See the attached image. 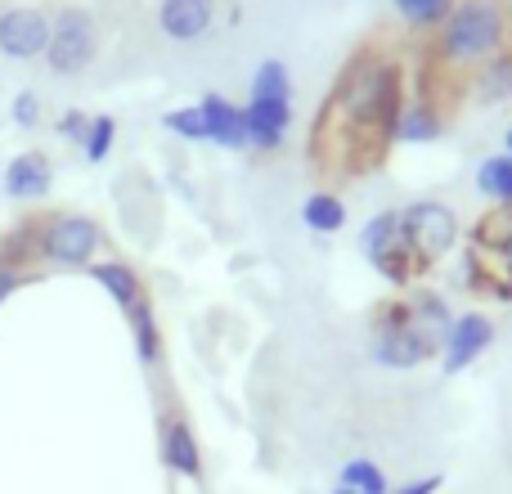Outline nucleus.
<instances>
[{"label": "nucleus", "mask_w": 512, "mask_h": 494, "mask_svg": "<svg viewBox=\"0 0 512 494\" xmlns=\"http://www.w3.org/2000/svg\"><path fill=\"white\" fill-rule=\"evenodd\" d=\"M50 45V14L41 9H5L0 14V54L5 59H36Z\"/></svg>", "instance_id": "nucleus-8"}, {"label": "nucleus", "mask_w": 512, "mask_h": 494, "mask_svg": "<svg viewBox=\"0 0 512 494\" xmlns=\"http://www.w3.org/2000/svg\"><path fill=\"white\" fill-rule=\"evenodd\" d=\"M99 50V36H95V18L86 9H59L50 18V45H45V63L50 72L59 77H77V72L90 68Z\"/></svg>", "instance_id": "nucleus-6"}, {"label": "nucleus", "mask_w": 512, "mask_h": 494, "mask_svg": "<svg viewBox=\"0 0 512 494\" xmlns=\"http://www.w3.org/2000/svg\"><path fill=\"white\" fill-rule=\"evenodd\" d=\"M400 239H405V247L414 252V261L423 265V274H427L459 243V216L445 203H436V198L409 203V207H400Z\"/></svg>", "instance_id": "nucleus-4"}, {"label": "nucleus", "mask_w": 512, "mask_h": 494, "mask_svg": "<svg viewBox=\"0 0 512 494\" xmlns=\"http://www.w3.org/2000/svg\"><path fill=\"white\" fill-rule=\"evenodd\" d=\"M99 243H104V234H99V225L90 221V216H50V221H41V239H36V256L50 265H59V270H86L90 261H95Z\"/></svg>", "instance_id": "nucleus-5"}, {"label": "nucleus", "mask_w": 512, "mask_h": 494, "mask_svg": "<svg viewBox=\"0 0 512 494\" xmlns=\"http://www.w3.org/2000/svg\"><path fill=\"white\" fill-rule=\"evenodd\" d=\"M158 454L176 477L185 481H198L203 477V450H198V436L185 418H167L162 423V436H158Z\"/></svg>", "instance_id": "nucleus-11"}, {"label": "nucleus", "mask_w": 512, "mask_h": 494, "mask_svg": "<svg viewBox=\"0 0 512 494\" xmlns=\"http://www.w3.org/2000/svg\"><path fill=\"white\" fill-rule=\"evenodd\" d=\"M472 252H486V256H499V252H512V207H495L477 221L472 230Z\"/></svg>", "instance_id": "nucleus-19"}, {"label": "nucleus", "mask_w": 512, "mask_h": 494, "mask_svg": "<svg viewBox=\"0 0 512 494\" xmlns=\"http://www.w3.org/2000/svg\"><path fill=\"white\" fill-rule=\"evenodd\" d=\"M468 86L477 104H504V99H512V50H499L495 59L481 63Z\"/></svg>", "instance_id": "nucleus-17"}, {"label": "nucleus", "mask_w": 512, "mask_h": 494, "mask_svg": "<svg viewBox=\"0 0 512 494\" xmlns=\"http://www.w3.org/2000/svg\"><path fill=\"white\" fill-rule=\"evenodd\" d=\"M405 306H409V324H414L423 337H432L436 346H445V337H450V328H454L450 301H445L441 292H432V288H409Z\"/></svg>", "instance_id": "nucleus-15"}, {"label": "nucleus", "mask_w": 512, "mask_h": 494, "mask_svg": "<svg viewBox=\"0 0 512 494\" xmlns=\"http://www.w3.org/2000/svg\"><path fill=\"white\" fill-rule=\"evenodd\" d=\"M243 122H248V149L279 153L292 131V99H248Z\"/></svg>", "instance_id": "nucleus-10"}, {"label": "nucleus", "mask_w": 512, "mask_h": 494, "mask_svg": "<svg viewBox=\"0 0 512 494\" xmlns=\"http://www.w3.org/2000/svg\"><path fill=\"white\" fill-rule=\"evenodd\" d=\"M504 144H508V158H512V126H508V135H504Z\"/></svg>", "instance_id": "nucleus-32"}, {"label": "nucleus", "mask_w": 512, "mask_h": 494, "mask_svg": "<svg viewBox=\"0 0 512 494\" xmlns=\"http://www.w3.org/2000/svg\"><path fill=\"white\" fill-rule=\"evenodd\" d=\"M86 270H90V279H95L99 288L117 301L122 315H131V310L144 301V279L135 274V265H126V261H90Z\"/></svg>", "instance_id": "nucleus-16"}, {"label": "nucleus", "mask_w": 512, "mask_h": 494, "mask_svg": "<svg viewBox=\"0 0 512 494\" xmlns=\"http://www.w3.org/2000/svg\"><path fill=\"white\" fill-rule=\"evenodd\" d=\"M405 108V72L396 59L364 50L346 63L315 122V158L333 176H360L387 162Z\"/></svg>", "instance_id": "nucleus-1"}, {"label": "nucleus", "mask_w": 512, "mask_h": 494, "mask_svg": "<svg viewBox=\"0 0 512 494\" xmlns=\"http://www.w3.org/2000/svg\"><path fill=\"white\" fill-rule=\"evenodd\" d=\"M445 135V108L441 99L423 95L418 90L414 99H405L400 108V122H396V144H436Z\"/></svg>", "instance_id": "nucleus-12"}, {"label": "nucleus", "mask_w": 512, "mask_h": 494, "mask_svg": "<svg viewBox=\"0 0 512 494\" xmlns=\"http://www.w3.org/2000/svg\"><path fill=\"white\" fill-rule=\"evenodd\" d=\"M54 131H59V140L81 144V140H86V131H90V113H81V108H68V113L54 122Z\"/></svg>", "instance_id": "nucleus-29"}, {"label": "nucleus", "mask_w": 512, "mask_h": 494, "mask_svg": "<svg viewBox=\"0 0 512 494\" xmlns=\"http://www.w3.org/2000/svg\"><path fill=\"white\" fill-rule=\"evenodd\" d=\"M490 342H495V324H490L481 310H463V315H454V328L441 346L445 373H463L472 360H481V355L490 351Z\"/></svg>", "instance_id": "nucleus-7"}, {"label": "nucleus", "mask_w": 512, "mask_h": 494, "mask_svg": "<svg viewBox=\"0 0 512 494\" xmlns=\"http://www.w3.org/2000/svg\"><path fill=\"white\" fill-rule=\"evenodd\" d=\"M508 23H512V0H508Z\"/></svg>", "instance_id": "nucleus-34"}, {"label": "nucleus", "mask_w": 512, "mask_h": 494, "mask_svg": "<svg viewBox=\"0 0 512 494\" xmlns=\"http://www.w3.org/2000/svg\"><path fill=\"white\" fill-rule=\"evenodd\" d=\"M333 494H355V490H346V486H337V490H333Z\"/></svg>", "instance_id": "nucleus-33"}, {"label": "nucleus", "mask_w": 512, "mask_h": 494, "mask_svg": "<svg viewBox=\"0 0 512 494\" xmlns=\"http://www.w3.org/2000/svg\"><path fill=\"white\" fill-rule=\"evenodd\" d=\"M396 5V14L405 18L409 27H418V32H436V27L450 18L454 0H391Z\"/></svg>", "instance_id": "nucleus-23"}, {"label": "nucleus", "mask_w": 512, "mask_h": 494, "mask_svg": "<svg viewBox=\"0 0 512 494\" xmlns=\"http://www.w3.org/2000/svg\"><path fill=\"white\" fill-rule=\"evenodd\" d=\"M400 243V212H378L369 216V225L360 230V256L364 261H378L382 252H391V247Z\"/></svg>", "instance_id": "nucleus-22"}, {"label": "nucleus", "mask_w": 512, "mask_h": 494, "mask_svg": "<svg viewBox=\"0 0 512 494\" xmlns=\"http://www.w3.org/2000/svg\"><path fill=\"white\" fill-rule=\"evenodd\" d=\"M41 113H45V104L36 90H18L14 104H9V117H14L18 131H36V126H41Z\"/></svg>", "instance_id": "nucleus-28"}, {"label": "nucleus", "mask_w": 512, "mask_h": 494, "mask_svg": "<svg viewBox=\"0 0 512 494\" xmlns=\"http://www.w3.org/2000/svg\"><path fill=\"white\" fill-rule=\"evenodd\" d=\"M162 126H167L171 135H180V140H189V144H207V122H203V108L198 104L171 108V113L162 117Z\"/></svg>", "instance_id": "nucleus-27"}, {"label": "nucleus", "mask_w": 512, "mask_h": 494, "mask_svg": "<svg viewBox=\"0 0 512 494\" xmlns=\"http://www.w3.org/2000/svg\"><path fill=\"white\" fill-rule=\"evenodd\" d=\"M436 490H441V477L427 472V477H414V481H405V486H391L387 494H436Z\"/></svg>", "instance_id": "nucleus-30"}, {"label": "nucleus", "mask_w": 512, "mask_h": 494, "mask_svg": "<svg viewBox=\"0 0 512 494\" xmlns=\"http://www.w3.org/2000/svg\"><path fill=\"white\" fill-rule=\"evenodd\" d=\"M126 319H131V337H135L140 364H158L162 360V328H158V315H153V301L144 297Z\"/></svg>", "instance_id": "nucleus-20"}, {"label": "nucleus", "mask_w": 512, "mask_h": 494, "mask_svg": "<svg viewBox=\"0 0 512 494\" xmlns=\"http://www.w3.org/2000/svg\"><path fill=\"white\" fill-rule=\"evenodd\" d=\"M113 144H117V117L90 113V131H86V140H81V153H86L90 167H99V162L113 153Z\"/></svg>", "instance_id": "nucleus-26"}, {"label": "nucleus", "mask_w": 512, "mask_h": 494, "mask_svg": "<svg viewBox=\"0 0 512 494\" xmlns=\"http://www.w3.org/2000/svg\"><path fill=\"white\" fill-rule=\"evenodd\" d=\"M248 99H292V72L279 59H265L252 72V95Z\"/></svg>", "instance_id": "nucleus-25"}, {"label": "nucleus", "mask_w": 512, "mask_h": 494, "mask_svg": "<svg viewBox=\"0 0 512 494\" xmlns=\"http://www.w3.org/2000/svg\"><path fill=\"white\" fill-rule=\"evenodd\" d=\"M337 486H346L355 494H387L391 481H387V472H382L373 459H351L342 468V481H337Z\"/></svg>", "instance_id": "nucleus-24"}, {"label": "nucleus", "mask_w": 512, "mask_h": 494, "mask_svg": "<svg viewBox=\"0 0 512 494\" xmlns=\"http://www.w3.org/2000/svg\"><path fill=\"white\" fill-rule=\"evenodd\" d=\"M369 355L382 364V369H418V364L436 360V355H441V346L409 324L405 297H391L387 306H378V315H373Z\"/></svg>", "instance_id": "nucleus-3"}, {"label": "nucleus", "mask_w": 512, "mask_h": 494, "mask_svg": "<svg viewBox=\"0 0 512 494\" xmlns=\"http://www.w3.org/2000/svg\"><path fill=\"white\" fill-rule=\"evenodd\" d=\"M18 283H23V274H18V270H9V265H0V301H5V297H14V292H18Z\"/></svg>", "instance_id": "nucleus-31"}, {"label": "nucleus", "mask_w": 512, "mask_h": 494, "mask_svg": "<svg viewBox=\"0 0 512 494\" xmlns=\"http://www.w3.org/2000/svg\"><path fill=\"white\" fill-rule=\"evenodd\" d=\"M508 9L495 0H454L450 18L436 27L432 59L441 72H477L486 59L508 50Z\"/></svg>", "instance_id": "nucleus-2"}, {"label": "nucleus", "mask_w": 512, "mask_h": 494, "mask_svg": "<svg viewBox=\"0 0 512 494\" xmlns=\"http://www.w3.org/2000/svg\"><path fill=\"white\" fill-rule=\"evenodd\" d=\"M0 189H5V198H14V203L45 198L54 189V162H50V153H41V149L14 153V158L5 162V171H0Z\"/></svg>", "instance_id": "nucleus-9"}, {"label": "nucleus", "mask_w": 512, "mask_h": 494, "mask_svg": "<svg viewBox=\"0 0 512 494\" xmlns=\"http://www.w3.org/2000/svg\"><path fill=\"white\" fill-rule=\"evenodd\" d=\"M477 189L481 198H490L495 207H512V158L508 153H495L477 167Z\"/></svg>", "instance_id": "nucleus-21"}, {"label": "nucleus", "mask_w": 512, "mask_h": 494, "mask_svg": "<svg viewBox=\"0 0 512 494\" xmlns=\"http://www.w3.org/2000/svg\"><path fill=\"white\" fill-rule=\"evenodd\" d=\"M216 23V0H162L158 27L171 41H198Z\"/></svg>", "instance_id": "nucleus-13"}, {"label": "nucleus", "mask_w": 512, "mask_h": 494, "mask_svg": "<svg viewBox=\"0 0 512 494\" xmlns=\"http://www.w3.org/2000/svg\"><path fill=\"white\" fill-rule=\"evenodd\" d=\"M301 221L315 234H337L346 225V203L337 194H328V189H315V194L301 203Z\"/></svg>", "instance_id": "nucleus-18"}, {"label": "nucleus", "mask_w": 512, "mask_h": 494, "mask_svg": "<svg viewBox=\"0 0 512 494\" xmlns=\"http://www.w3.org/2000/svg\"><path fill=\"white\" fill-rule=\"evenodd\" d=\"M198 108H203V122H207V144H221V149H248L243 104H230L225 95H203Z\"/></svg>", "instance_id": "nucleus-14"}]
</instances>
